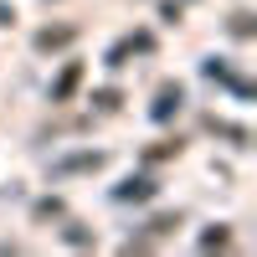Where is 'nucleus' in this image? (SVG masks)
<instances>
[{"mask_svg":"<svg viewBox=\"0 0 257 257\" xmlns=\"http://www.w3.org/2000/svg\"><path fill=\"white\" fill-rule=\"evenodd\" d=\"M144 196H155V180H123L118 185V201H144Z\"/></svg>","mask_w":257,"mask_h":257,"instance_id":"1","label":"nucleus"},{"mask_svg":"<svg viewBox=\"0 0 257 257\" xmlns=\"http://www.w3.org/2000/svg\"><path fill=\"white\" fill-rule=\"evenodd\" d=\"M175 108H180V88H165V93H160V103H155V118H170Z\"/></svg>","mask_w":257,"mask_h":257,"instance_id":"2","label":"nucleus"},{"mask_svg":"<svg viewBox=\"0 0 257 257\" xmlns=\"http://www.w3.org/2000/svg\"><path fill=\"white\" fill-rule=\"evenodd\" d=\"M67 41H72V31L62 26V31H41V36H36V47H41V52H52V47H67Z\"/></svg>","mask_w":257,"mask_h":257,"instance_id":"3","label":"nucleus"},{"mask_svg":"<svg viewBox=\"0 0 257 257\" xmlns=\"http://www.w3.org/2000/svg\"><path fill=\"white\" fill-rule=\"evenodd\" d=\"M72 82H77V67H67V72H62V82H57V98H67V93H72Z\"/></svg>","mask_w":257,"mask_h":257,"instance_id":"4","label":"nucleus"},{"mask_svg":"<svg viewBox=\"0 0 257 257\" xmlns=\"http://www.w3.org/2000/svg\"><path fill=\"white\" fill-rule=\"evenodd\" d=\"M231 31H237V36H252V16H231Z\"/></svg>","mask_w":257,"mask_h":257,"instance_id":"5","label":"nucleus"}]
</instances>
